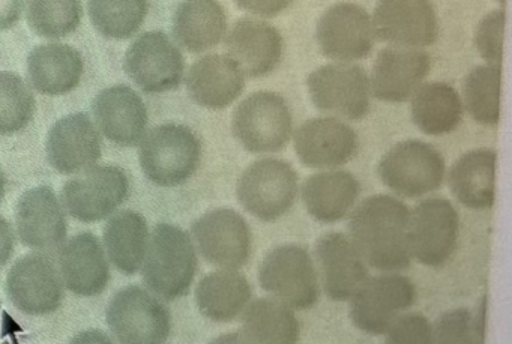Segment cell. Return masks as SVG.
Segmentation results:
<instances>
[{
  "label": "cell",
  "mask_w": 512,
  "mask_h": 344,
  "mask_svg": "<svg viewBox=\"0 0 512 344\" xmlns=\"http://www.w3.org/2000/svg\"><path fill=\"white\" fill-rule=\"evenodd\" d=\"M7 295L22 313L47 316L62 307L64 281L49 256L26 254L8 272Z\"/></svg>",
  "instance_id": "5bb4252c"
},
{
  "label": "cell",
  "mask_w": 512,
  "mask_h": 344,
  "mask_svg": "<svg viewBox=\"0 0 512 344\" xmlns=\"http://www.w3.org/2000/svg\"><path fill=\"white\" fill-rule=\"evenodd\" d=\"M250 299V283L236 269L211 272L196 287L197 307L212 322H232L244 311Z\"/></svg>",
  "instance_id": "4dcf8cb0"
},
{
  "label": "cell",
  "mask_w": 512,
  "mask_h": 344,
  "mask_svg": "<svg viewBox=\"0 0 512 344\" xmlns=\"http://www.w3.org/2000/svg\"><path fill=\"white\" fill-rule=\"evenodd\" d=\"M409 215L401 200L386 194L368 197L353 211L350 241L371 268L385 272L409 268Z\"/></svg>",
  "instance_id": "6da1fadb"
},
{
  "label": "cell",
  "mask_w": 512,
  "mask_h": 344,
  "mask_svg": "<svg viewBox=\"0 0 512 344\" xmlns=\"http://www.w3.org/2000/svg\"><path fill=\"white\" fill-rule=\"evenodd\" d=\"M16 247V235L10 221L0 217V268L10 262Z\"/></svg>",
  "instance_id": "ee69618b"
},
{
  "label": "cell",
  "mask_w": 512,
  "mask_h": 344,
  "mask_svg": "<svg viewBox=\"0 0 512 344\" xmlns=\"http://www.w3.org/2000/svg\"><path fill=\"white\" fill-rule=\"evenodd\" d=\"M293 0H235L241 10L248 11L254 16L275 17L290 7Z\"/></svg>",
  "instance_id": "b9f144b4"
},
{
  "label": "cell",
  "mask_w": 512,
  "mask_h": 344,
  "mask_svg": "<svg viewBox=\"0 0 512 344\" xmlns=\"http://www.w3.org/2000/svg\"><path fill=\"white\" fill-rule=\"evenodd\" d=\"M130 196V179L116 166H92L62 188V205L74 220L97 223Z\"/></svg>",
  "instance_id": "9c48e42d"
},
{
  "label": "cell",
  "mask_w": 512,
  "mask_h": 344,
  "mask_svg": "<svg viewBox=\"0 0 512 344\" xmlns=\"http://www.w3.org/2000/svg\"><path fill=\"white\" fill-rule=\"evenodd\" d=\"M37 112L31 86L19 74L0 73V136H13L26 130Z\"/></svg>",
  "instance_id": "74e56055"
},
{
  "label": "cell",
  "mask_w": 512,
  "mask_h": 344,
  "mask_svg": "<svg viewBox=\"0 0 512 344\" xmlns=\"http://www.w3.org/2000/svg\"><path fill=\"white\" fill-rule=\"evenodd\" d=\"M85 62L74 47L50 43L35 47L28 56L32 88L49 97L73 92L82 82Z\"/></svg>",
  "instance_id": "4316f807"
},
{
  "label": "cell",
  "mask_w": 512,
  "mask_h": 344,
  "mask_svg": "<svg viewBox=\"0 0 512 344\" xmlns=\"http://www.w3.org/2000/svg\"><path fill=\"white\" fill-rule=\"evenodd\" d=\"M227 52L248 77H265L280 65L283 37L274 26L254 19L233 25L226 40Z\"/></svg>",
  "instance_id": "d4e9b609"
},
{
  "label": "cell",
  "mask_w": 512,
  "mask_h": 344,
  "mask_svg": "<svg viewBox=\"0 0 512 344\" xmlns=\"http://www.w3.org/2000/svg\"><path fill=\"white\" fill-rule=\"evenodd\" d=\"M463 94L467 112L476 122L488 127L499 124L502 67L488 64L473 68L464 79Z\"/></svg>",
  "instance_id": "d590c367"
},
{
  "label": "cell",
  "mask_w": 512,
  "mask_h": 344,
  "mask_svg": "<svg viewBox=\"0 0 512 344\" xmlns=\"http://www.w3.org/2000/svg\"><path fill=\"white\" fill-rule=\"evenodd\" d=\"M311 101L320 112L361 121L370 110V80L358 65H325L307 80Z\"/></svg>",
  "instance_id": "4fadbf2b"
},
{
  "label": "cell",
  "mask_w": 512,
  "mask_h": 344,
  "mask_svg": "<svg viewBox=\"0 0 512 344\" xmlns=\"http://www.w3.org/2000/svg\"><path fill=\"white\" fill-rule=\"evenodd\" d=\"M5 191H7V176L0 169V203L5 199Z\"/></svg>",
  "instance_id": "bcb514c9"
},
{
  "label": "cell",
  "mask_w": 512,
  "mask_h": 344,
  "mask_svg": "<svg viewBox=\"0 0 512 344\" xmlns=\"http://www.w3.org/2000/svg\"><path fill=\"white\" fill-rule=\"evenodd\" d=\"M194 241L206 262L223 269H239L251 256V229L242 215L229 208L214 209L194 221Z\"/></svg>",
  "instance_id": "9a60e30c"
},
{
  "label": "cell",
  "mask_w": 512,
  "mask_h": 344,
  "mask_svg": "<svg viewBox=\"0 0 512 344\" xmlns=\"http://www.w3.org/2000/svg\"><path fill=\"white\" fill-rule=\"evenodd\" d=\"M298 196V173L292 164L263 158L239 179L238 199L253 217L271 223L290 211Z\"/></svg>",
  "instance_id": "52a82bcc"
},
{
  "label": "cell",
  "mask_w": 512,
  "mask_h": 344,
  "mask_svg": "<svg viewBox=\"0 0 512 344\" xmlns=\"http://www.w3.org/2000/svg\"><path fill=\"white\" fill-rule=\"evenodd\" d=\"M458 226L457 211L449 200L434 197L419 203L409 215L410 256L431 268L445 265L457 248Z\"/></svg>",
  "instance_id": "8fae6325"
},
{
  "label": "cell",
  "mask_w": 512,
  "mask_h": 344,
  "mask_svg": "<svg viewBox=\"0 0 512 344\" xmlns=\"http://www.w3.org/2000/svg\"><path fill=\"white\" fill-rule=\"evenodd\" d=\"M295 151L304 166L334 169L355 157L358 136L352 127L338 119H311L296 131Z\"/></svg>",
  "instance_id": "44dd1931"
},
{
  "label": "cell",
  "mask_w": 512,
  "mask_h": 344,
  "mask_svg": "<svg viewBox=\"0 0 512 344\" xmlns=\"http://www.w3.org/2000/svg\"><path fill=\"white\" fill-rule=\"evenodd\" d=\"M7 316L5 314L4 308H2V304H0V340L7 334L8 322H11V319L8 322H5L4 317Z\"/></svg>",
  "instance_id": "f6af8a7d"
},
{
  "label": "cell",
  "mask_w": 512,
  "mask_h": 344,
  "mask_svg": "<svg viewBox=\"0 0 512 344\" xmlns=\"http://www.w3.org/2000/svg\"><path fill=\"white\" fill-rule=\"evenodd\" d=\"M227 29V17L218 0H184L173 16V35L190 53L218 46Z\"/></svg>",
  "instance_id": "f546056e"
},
{
  "label": "cell",
  "mask_w": 512,
  "mask_h": 344,
  "mask_svg": "<svg viewBox=\"0 0 512 344\" xmlns=\"http://www.w3.org/2000/svg\"><path fill=\"white\" fill-rule=\"evenodd\" d=\"M497 2H500V4H505L506 0H497Z\"/></svg>",
  "instance_id": "7dc6e473"
},
{
  "label": "cell",
  "mask_w": 512,
  "mask_h": 344,
  "mask_svg": "<svg viewBox=\"0 0 512 344\" xmlns=\"http://www.w3.org/2000/svg\"><path fill=\"white\" fill-rule=\"evenodd\" d=\"M463 118L460 95L448 83L434 82L419 86L412 95V119L428 136L451 133Z\"/></svg>",
  "instance_id": "d6a6232c"
},
{
  "label": "cell",
  "mask_w": 512,
  "mask_h": 344,
  "mask_svg": "<svg viewBox=\"0 0 512 344\" xmlns=\"http://www.w3.org/2000/svg\"><path fill=\"white\" fill-rule=\"evenodd\" d=\"M245 88V74L230 56L209 55L191 65L187 91L205 109L229 107Z\"/></svg>",
  "instance_id": "484cf974"
},
{
  "label": "cell",
  "mask_w": 512,
  "mask_h": 344,
  "mask_svg": "<svg viewBox=\"0 0 512 344\" xmlns=\"http://www.w3.org/2000/svg\"><path fill=\"white\" fill-rule=\"evenodd\" d=\"M59 272L67 289L76 295H101L110 283V266L100 239L91 232L68 239L59 250Z\"/></svg>",
  "instance_id": "603a6c76"
},
{
  "label": "cell",
  "mask_w": 512,
  "mask_h": 344,
  "mask_svg": "<svg viewBox=\"0 0 512 344\" xmlns=\"http://www.w3.org/2000/svg\"><path fill=\"white\" fill-rule=\"evenodd\" d=\"M16 227L20 241L29 248L50 250L67 238L64 205L47 185L22 194L16 206Z\"/></svg>",
  "instance_id": "ffe728a7"
},
{
  "label": "cell",
  "mask_w": 512,
  "mask_h": 344,
  "mask_svg": "<svg viewBox=\"0 0 512 344\" xmlns=\"http://www.w3.org/2000/svg\"><path fill=\"white\" fill-rule=\"evenodd\" d=\"M373 20L364 8L341 2L317 23V43L326 58L338 62L367 58L374 46Z\"/></svg>",
  "instance_id": "e0dca14e"
},
{
  "label": "cell",
  "mask_w": 512,
  "mask_h": 344,
  "mask_svg": "<svg viewBox=\"0 0 512 344\" xmlns=\"http://www.w3.org/2000/svg\"><path fill=\"white\" fill-rule=\"evenodd\" d=\"M379 176L386 187L407 199L439 190L445 178L442 154L421 140L395 145L379 164Z\"/></svg>",
  "instance_id": "ba28073f"
},
{
  "label": "cell",
  "mask_w": 512,
  "mask_h": 344,
  "mask_svg": "<svg viewBox=\"0 0 512 344\" xmlns=\"http://www.w3.org/2000/svg\"><path fill=\"white\" fill-rule=\"evenodd\" d=\"M260 286L293 310H307L319 301V280L307 248L286 244L266 254L259 268Z\"/></svg>",
  "instance_id": "277c9868"
},
{
  "label": "cell",
  "mask_w": 512,
  "mask_h": 344,
  "mask_svg": "<svg viewBox=\"0 0 512 344\" xmlns=\"http://www.w3.org/2000/svg\"><path fill=\"white\" fill-rule=\"evenodd\" d=\"M359 194L361 184L346 170L316 173L302 187L305 208L320 223H337L346 217Z\"/></svg>",
  "instance_id": "83f0119b"
},
{
  "label": "cell",
  "mask_w": 512,
  "mask_h": 344,
  "mask_svg": "<svg viewBox=\"0 0 512 344\" xmlns=\"http://www.w3.org/2000/svg\"><path fill=\"white\" fill-rule=\"evenodd\" d=\"M323 287L332 301H349L368 278L367 263L344 233H326L316 244Z\"/></svg>",
  "instance_id": "cb8c5ba5"
},
{
  "label": "cell",
  "mask_w": 512,
  "mask_h": 344,
  "mask_svg": "<svg viewBox=\"0 0 512 344\" xmlns=\"http://www.w3.org/2000/svg\"><path fill=\"white\" fill-rule=\"evenodd\" d=\"M103 238L110 262L119 272L134 275L142 269L149 241L148 223L142 214L127 209L113 215Z\"/></svg>",
  "instance_id": "1f68e13d"
},
{
  "label": "cell",
  "mask_w": 512,
  "mask_h": 344,
  "mask_svg": "<svg viewBox=\"0 0 512 344\" xmlns=\"http://www.w3.org/2000/svg\"><path fill=\"white\" fill-rule=\"evenodd\" d=\"M353 325L370 335H383L416 301L415 284L404 275L367 278L350 298Z\"/></svg>",
  "instance_id": "7c38bea8"
},
{
  "label": "cell",
  "mask_w": 512,
  "mask_h": 344,
  "mask_svg": "<svg viewBox=\"0 0 512 344\" xmlns=\"http://www.w3.org/2000/svg\"><path fill=\"white\" fill-rule=\"evenodd\" d=\"M106 320L119 343H166L172 332V316L166 305L139 286L125 287L113 296Z\"/></svg>",
  "instance_id": "8992f818"
},
{
  "label": "cell",
  "mask_w": 512,
  "mask_h": 344,
  "mask_svg": "<svg viewBox=\"0 0 512 344\" xmlns=\"http://www.w3.org/2000/svg\"><path fill=\"white\" fill-rule=\"evenodd\" d=\"M26 19L38 37L61 40L79 29L82 0H29Z\"/></svg>",
  "instance_id": "8d00e7d4"
},
{
  "label": "cell",
  "mask_w": 512,
  "mask_h": 344,
  "mask_svg": "<svg viewBox=\"0 0 512 344\" xmlns=\"http://www.w3.org/2000/svg\"><path fill=\"white\" fill-rule=\"evenodd\" d=\"M101 149L100 133L86 113L59 119L47 136V160L62 175H74L95 166Z\"/></svg>",
  "instance_id": "ac0fdd59"
},
{
  "label": "cell",
  "mask_w": 512,
  "mask_h": 344,
  "mask_svg": "<svg viewBox=\"0 0 512 344\" xmlns=\"http://www.w3.org/2000/svg\"><path fill=\"white\" fill-rule=\"evenodd\" d=\"M496 163L497 154L491 149H475L455 161L449 172V188L461 205L469 209L493 208Z\"/></svg>",
  "instance_id": "f1b7e54d"
},
{
  "label": "cell",
  "mask_w": 512,
  "mask_h": 344,
  "mask_svg": "<svg viewBox=\"0 0 512 344\" xmlns=\"http://www.w3.org/2000/svg\"><path fill=\"white\" fill-rule=\"evenodd\" d=\"M124 70L146 94H163L181 86L184 56L164 32H146L128 47Z\"/></svg>",
  "instance_id": "30bf717a"
},
{
  "label": "cell",
  "mask_w": 512,
  "mask_h": 344,
  "mask_svg": "<svg viewBox=\"0 0 512 344\" xmlns=\"http://www.w3.org/2000/svg\"><path fill=\"white\" fill-rule=\"evenodd\" d=\"M427 53L412 47H388L377 55L371 74V91L385 103H404L430 73Z\"/></svg>",
  "instance_id": "7402d4cb"
},
{
  "label": "cell",
  "mask_w": 512,
  "mask_h": 344,
  "mask_svg": "<svg viewBox=\"0 0 512 344\" xmlns=\"http://www.w3.org/2000/svg\"><path fill=\"white\" fill-rule=\"evenodd\" d=\"M148 0H89L88 13L98 34L109 40H128L137 34L146 16Z\"/></svg>",
  "instance_id": "e575fe53"
},
{
  "label": "cell",
  "mask_w": 512,
  "mask_h": 344,
  "mask_svg": "<svg viewBox=\"0 0 512 344\" xmlns=\"http://www.w3.org/2000/svg\"><path fill=\"white\" fill-rule=\"evenodd\" d=\"M487 325V299H482L476 313L467 308L448 311L433 326V343L470 344L482 343Z\"/></svg>",
  "instance_id": "f35d334b"
},
{
  "label": "cell",
  "mask_w": 512,
  "mask_h": 344,
  "mask_svg": "<svg viewBox=\"0 0 512 344\" xmlns=\"http://www.w3.org/2000/svg\"><path fill=\"white\" fill-rule=\"evenodd\" d=\"M299 334L301 328L290 307L277 299L262 298L244 308L238 341L293 344Z\"/></svg>",
  "instance_id": "836d02e7"
},
{
  "label": "cell",
  "mask_w": 512,
  "mask_h": 344,
  "mask_svg": "<svg viewBox=\"0 0 512 344\" xmlns=\"http://www.w3.org/2000/svg\"><path fill=\"white\" fill-rule=\"evenodd\" d=\"M101 133L124 148L140 145L148 130L145 101L130 86L116 85L101 91L92 103Z\"/></svg>",
  "instance_id": "d6986e66"
},
{
  "label": "cell",
  "mask_w": 512,
  "mask_h": 344,
  "mask_svg": "<svg viewBox=\"0 0 512 344\" xmlns=\"http://www.w3.org/2000/svg\"><path fill=\"white\" fill-rule=\"evenodd\" d=\"M506 13L496 10L485 16L476 29L475 46L482 59L490 65H500L503 61V41H505Z\"/></svg>",
  "instance_id": "ab89813d"
},
{
  "label": "cell",
  "mask_w": 512,
  "mask_h": 344,
  "mask_svg": "<svg viewBox=\"0 0 512 344\" xmlns=\"http://www.w3.org/2000/svg\"><path fill=\"white\" fill-rule=\"evenodd\" d=\"M196 272L197 254L190 235L173 224L155 226L142 265L146 286L164 301H176L190 292Z\"/></svg>",
  "instance_id": "7a4b0ae2"
},
{
  "label": "cell",
  "mask_w": 512,
  "mask_h": 344,
  "mask_svg": "<svg viewBox=\"0 0 512 344\" xmlns=\"http://www.w3.org/2000/svg\"><path fill=\"white\" fill-rule=\"evenodd\" d=\"M232 130L251 154H272L286 148L292 136V113L286 100L272 92H256L233 113Z\"/></svg>",
  "instance_id": "5b68a950"
},
{
  "label": "cell",
  "mask_w": 512,
  "mask_h": 344,
  "mask_svg": "<svg viewBox=\"0 0 512 344\" xmlns=\"http://www.w3.org/2000/svg\"><path fill=\"white\" fill-rule=\"evenodd\" d=\"M202 143L191 128L164 124L145 134L139 160L149 181L160 187H178L196 173Z\"/></svg>",
  "instance_id": "3957f363"
},
{
  "label": "cell",
  "mask_w": 512,
  "mask_h": 344,
  "mask_svg": "<svg viewBox=\"0 0 512 344\" xmlns=\"http://www.w3.org/2000/svg\"><path fill=\"white\" fill-rule=\"evenodd\" d=\"M386 341L394 344H431L433 326L422 314H400L386 329Z\"/></svg>",
  "instance_id": "60d3db41"
},
{
  "label": "cell",
  "mask_w": 512,
  "mask_h": 344,
  "mask_svg": "<svg viewBox=\"0 0 512 344\" xmlns=\"http://www.w3.org/2000/svg\"><path fill=\"white\" fill-rule=\"evenodd\" d=\"M374 35L397 47L433 46L439 20L430 0H379L373 16Z\"/></svg>",
  "instance_id": "2e32d148"
},
{
  "label": "cell",
  "mask_w": 512,
  "mask_h": 344,
  "mask_svg": "<svg viewBox=\"0 0 512 344\" xmlns=\"http://www.w3.org/2000/svg\"><path fill=\"white\" fill-rule=\"evenodd\" d=\"M25 7L26 0H0V32L16 26Z\"/></svg>",
  "instance_id": "7bdbcfd3"
}]
</instances>
